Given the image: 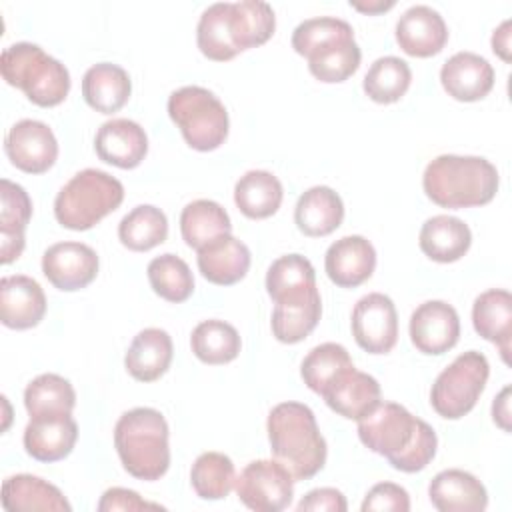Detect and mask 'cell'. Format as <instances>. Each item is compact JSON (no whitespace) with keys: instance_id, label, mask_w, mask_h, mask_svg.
Returning a JSON list of instances; mask_svg holds the SVG:
<instances>
[{"instance_id":"cell-45","label":"cell","mask_w":512,"mask_h":512,"mask_svg":"<svg viewBox=\"0 0 512 512\" xmlns=\"http://www.w3.org/2000/svg\"><path fill=\"white\" fill-rule=\"evenodd\" d=\"M146 508L160 510L162 506L154 504V502H146L140 498L138 492L128 490V488H118V486L108 488L98 502V512H114V510L136 512V510H146Z\"/></svg>"},{"instance_id":"cell-37","label":"cell","mask_w":512,"mask_h":512,"mask_svg":"<svg viewBox=\"0 0 512 512\" xmlns=\"http://www.w3.org/2000/svg\"><path fill=\"white\" fill-rule=\"evenodd\" d=\"M412 82V70L406 60L398 56H382L374 60L364 76L362 88L372 102H398Z\"/></svg>"},{"instance_id":"cell-2","label":"cell","mask_w":512,"mask_h":512,"mask_svg":"<svg viewBox=\"0 0 512 512\" xmlns=\"http://www.w3.org/2000/svg\"><path fill=\"white\" fill-rule=\"evenodd\" d=\"M274 28V10L262 0L216 2L198 20L196 44L208 60L226 62L248 48L266 44Z\"/></svg>"},{"instance_id":"cell-31","label":"cell","mask_w":512,"mask_h":512,"mask_svg":"<svg viewBox=\"0 0 512 512\" xmlns=\"http://www.w3.org/2000/svg\"><path fill=\"white\" fill-rule=\"evenodd\" d=\"M132 82L128 72L112 62H100L86 70L82 78V96L86 104L100 114L118 112L130 98Z\"/></svg>"},{"instance_id":"cell-34","label":"cell","mask_w":512,"mask_h":512,"mask_svg":"<svg viewBox=\"0 0 512 512\" xmlns=\"http://www.w3.org/2000/svg\"><path fill=\"white\" fill-rule=\"evenodd\" d=\"M76 392L72 384L58 374H40L24 390V408L30 418H48L72 414Z\"/></svg>"},{"instance_id":"cell-28","label":"cell","mask_w":512,"mask_h":512,"mask_svg":"<svg viewBox=\"0 0 512 512\" xmlns=\"http://www.w3.org/2000/svg\"><path fill=\"white\" fill-rule=\"evenodd\" d=\"M344 220V202L330 186H312L296 202L294 222L304 236L332 234Z\"/></svg>"},{"instance_id":"cell-39","label":"cell","mask_w":512,"mask_h":512,"mask_svg":"<svg viewBox=\"0 0 512 512\" xmlns=\"http://www.w3.org/2000/svg\"><path fill=\"white\" fill-rule=\"evenodd\" d=\"M322 316L320 292L298 304H276L272 312V334L282 344H298L316 328Z\"/></svg>"},{"instance_id":"cell-26","label":"cell","mask_w":512,"mask_h":512,"mask_svg":"<svg viewBox=\"0 0 512 512\" xmlns=\"http://www.w3.org/2000/svg\"><path fill=\"white\" fill-rule=\"evenodd\" d=\"M474 330L488 342L496 344L502 360L508 364L512 338V296L508 290L490 288L476 296L472 304Z\"/></svg>"},{"instance_id":"cell-24","label":"cell","mask_w":512,"mask_h":512,"mask_svg":"<svg viewBox=\"0 0 512 512\" xmlns=\"http://www.w3.org/2000/svg\"><path fill=\"white\" fill-rule=\"evenodd\" d=\"M196 254L200 274L218 286L236 284L250 270V250L232 234L218 236L216 240L196 250Z\"/></svg>"},{"instance_id":"cell-10","label":"cell","mask_w":512,"mask_h":512,"mask_svg":"<svg viewBox=\"0 0 512 512\" xmlns=\"http://www.w3.org/2000/svg\"><path fill=\"white\" fill-rule=\"evenodd\" d=\"M294 478L278 460H254L236 476L238 500L254 512H280L290 506Z\"/></svg>"},{"instance_id":"cell-29","label":"cell","mask_w":512,"mask_h":512,"mask_svg":"<svg viewBox=\"0 0 512 512\" xmlns=\"http://www.w3.org/2000/svg\"><path fill=\"white\" fill-rule=\"evenodd\" d=\"M418 244L430 260L448 264L460 260L470 250L472 232L464 220L438 214L422 224Z\"/></svg>"},{"instance_id":"cell-7","label":"cell","mask_w":512,"mask_h":512,"mask_svg":"<svg viewBox=\"0 0 512 512\" xmlns=\"http://www.w3.org/2000/svg\"><path fill=\"white\" fill-rule=\"evenodd\" d=\"M124 200V186L104 170L76 172L56 194L54 216L68 230H90Z\"/></svg>"},{"instance_id":"cell-49","label":"cell","mask_w":512,"mask_h":512,"mask_svg":"<svg viewBox=\"0 0 512 512\" xmlns=\"http://www.w3.org/2000/svg\"><path fill=\"white\" fill-rule=\"evenodd\" d=\"M352 8L364 12V14H380V12H386L394 6V0H372V2H350Z\"/></svg>"},{"instance_id":"cell-36","label":"cell","mask_w":512,"mask_h":512,"mask_svg":"<svg viewBox=\"0 0 512 512\" xmlns=\"http://www.w3.org/2000/svg\"><path fill=\"white\" fill-rule=\"evenodd\" d=\"M168 236V218L166 214L152 206L140 204L132 208L118 224V238L122 246L132 252H146L162 244Z\"/></svg>"},{"instance_id":"cell-46","label":"cell","mask_w":512,"mask_h":512,"mask_svg":"<svg viewBox=\"0 0 512 512\" xmlns=\"http://www.w3.org/2000/svg\"><path fill=\"white\" fill-rule=\"evenodd\" d=\"M348 504L336 488H314L296 506L298 512H346Z\"/></svg>"},{"instance_id":"cell-4","label":"cell","mask_w":512,"mask_h":512,"mask_svg":"<svg viewBox=\"0 0 512 512\" xmlns=\"http://www.w3.org/2000/svg\"><path fill=\"white\" fill-rule=\"evenodd\" d=\"M500 186L496 166L482 156L442 154L422 174L426 196L442 208H474L494 200Z\"/></svg>"},{"instance_id":"cell-1","label":"cell","mask_w":512,"mask_h":512,"mask_svg":"<svg viewBox=\"0 0 512 512\" xmlns=\"http://www.w3.org/2000/svg\"><path fill=\"white\" fill-rule=\"evenodd\" d=\"M358 438L374 454L384 456L392 468L414 474L436 456L434 428L396 402H378L358 420Z\"/></svg>"},{"instance_id":"cell-44","label":"cell","mask_w":512,"mask_h":512,"mask_svg":"<svg viewBox=\"0 0 512 512\" xmlns=\"http://www.w3.org/2000/svg\"><path fill=\"white\" fill-rule=\"evenodd\" d=\"M360 508H362V512H372V510L408 512L410 510V496L400 484L380 482V484H376L368 490Z\"/></svg>"},{"instance_id":"cell-15","label":"cell","mask_w":512,"mask_h":512,"mask_svg":"<svg viewBox=\"0 0 512 512\" xmlns=\"http://www.w3.org/2000/svg\"><path fill=\"white\" fill-rule=\"evenodd\" d=\"M396 42L408 56L430 58L448 42V26L438 10L414 4L396 22Z\"/></svg>"},{"instance_id":"cell-33","label":"cell","mask_w":512,"mask_h":512,"mask_svg":"<svg viewBox=\"0 0 512 512\" xmlns=\"http://www.w3.org/2000/svg\"><path fill=\"white\" fill-rule=\"evenodd\" d=\"M230 232H232L230 216L218 202L200 198L182 208L180 234L186 246L200 250L208 242Z\"/></svg>"},{"instance_id":"cell-42","label":"cell","mask_w":512,"mask_h":512,"mask_svg":"<svg viewBox=\"0 0 512 512\" xmlns=\"http://www.w3.org/2000/svg\"><path fill=\"white\" fill-rule=\"evenodd\" d=\"M352 366V358L342 344L324 342L314 346L300 364V376L304 384L316 392L318 396L322 390L344 370Z\"/></svg>"},{"instance_id":"cell-8","label":"cell","mask_w":512,"mask_h":512,"mask_svg":"<svg viewBox=\"0 0 512 512\" xmlns=\"http://www.w3.org/2000/svg\"><path fill=\"white\" fill-rule=\"evenodd\" d=\"M168 116L182 132L186 144L198 152H210L228 138L226 106L208 88L182 86L168 96Z\"/></svg>"},{"instance_id":"cell-14","label":"cell","mask_w":512,"mask_h":512,"mask_svg":"<svg viewBox=\"0 0 512 512\" xmlns=\"http://www.w3.org/2000/svg\"><path fill=\"white\" fill-rule=\"evenodd\" d=\"M42 272L62 292L82 290L98 274V254L82 242H56L42 254Z\"/></svg>"},{"instance_id":"cell-6","label":"cell","mask_w":512,"mask_h":512,"mask_svg":"<svg viewBox=\"0 0 512 512\" xmlns=\"http://www.w3.org/2000/svg\"><path fill=\"white\" fill-rule=\"evenodd\" d=\"M0 72L10 86L20 88L30 102L42 108L58 106L70 92L68 68L32 42L6 46L0 56Z\"/></svg>"},{"instance_id":"cell-19","label":"cell","mask_w":512,"mask_h":512,"mask_svg":"<svg viewBox=\"0 0 512 512\" xmlns=\"http://www.w3.org/2000/svg\"><path fill=\"white\" fill-rule=\"evenodd\" d=\"M380 384L374 376L360 372L352 366L344 368L324 390L322 398L330 410L348 418H364L380 402Z\"/></svg>"},{"instance_id":"cell-21","label":"cell","mask_w":512,"mask_h":512,"mask_svg":"<svg viewBox=\"0 0 512 512\" xmlns=\"http://www.w3.org/2000/svg\"><path fill=\"white\" fill-rule=\"evenodd\" d=\"M78 440V424L72 414L30 418L24 428V450L38 462L64 460Z\"/></svg>"},{"instance_id":"cell-9","label":"cell","mask_w":512,"mask_h":512,"mask_svg":"<svg viewBox=\"0 0 512 512\" xmlns=\"http://www.w3.org/2000/svg\"><path fill=\"white\" fill-rule=\"evenodd\" d=\"M490 376L488 358L478 350L462 352L434 380L430 404L446 420L466 416L478 402Z\"/></svg>"},{"instance_id":"cell-22","label":"cell","mask_w":512,"mask_h":512,"mask_svg":"<svg viewBox=\"0 0 512 512\" xmlns=\"http://www.w3.org/2000/svg\"><path fill=\"white\" fill-rule=\"evenodd\" d=\"M428 496L440 512H482L488 506L484 484L460 468L438 472L428 486Z\"/></svg>"},{"instance_id":"cell-11","label":"cell","mask_w":512,"mask_h":512,"mask_svg":"<svg viewBox=\"0 0 512 512\" xmlns=\"http://www.w3.org/2000/svg\"><path fill=\"white\" fill-rule=\"evenodd\" d=\"M350 326L356 344L368 354H388L398 342L396 306L382 292H370L354 304Z\"/></svg>"},{"instance_id":"cell-25","label":"cell","mask_w":512,"mask_h":512,"mask_svg":"<svg viewBox=\"0 0 512 512\" xmlns=\"http://www.w3.org/2000/svg\"><path fill=\"white\" fill-rule=\"evenodd\" d=\"M266 292L274 304H298L318 292L316 272L302 254L276 258L266 272Z\"/></svg>"},{"instance_id":"cell-43","label":"cell","mask_w":512,"mask_h":512,"mask_svg":"<svg viewBox=\"0 0 512 512\" xmlns=\"http://www.w3.org/2000/svg\"><path fill=\"white\" fill-rule=\"evenodd\" d=\"M342 38H354V30L346 20L334 16H318L308 18L294 28L292 48L296 54L308 58L312 52Z\"/></svg>"},{"instance_id":"cell-30","label":"cell","mask_w":512,"mask_h":512,"mask_svg":"<svg viewBox=\"0 0 512 512\" xmlns=\"http://www.w3.org/2000/svg\"><path fill=\"white\" fill-rule=\"evenodd\" d=\"M0 500L6 512H32V510L70 512L72 510L70 502L54 484L32 474H16L6 478L2 482Z\"/></svg>"},{"instance_id":"cell-5","label":"cell","mask_w":512,"mask_h":512,"mask_svg":"<svg viewBox=\"0 0 512 512\" xmlns=\"http://www.w3.org/2000/svg\"><path fill=\"white\" fill-rule=\"evenodd\" d=\"M168 422L146 406L124 412L114 426V446L124 470L146 482L160 480L170 466Z\"/></svg>"},{"instance_id":"cell-23","label":"cell","mask_w":512,"mask_h":512,"mask_svg":"<svg viewBox=\"0 0 512 512\" xmlns=\"http://www.w3.org/2000/svg\"><path fill=\"white\" fill-rule=\"evenodd\" d=\"M0 200V262L10 264L18 260L24 250V232L32 216V200L20 184L8 178L0 180Z\"/></svg>"},{"instance_id":"cell-18","label":"cell","mask_w":512,"mask_h":512,"mask_svg":"<svg viewBox=\"0 0 512 512\" xmlns=\"http://www.w3.org/2000/svg\"><path fill=\"white\" fill-rule=\"evenodd\" d=\"M98 158L122 170L136 168L148 154V136L144 128L128 118L104 122L94 138Z\"/></svg>"},{"instance_id":"cell-12","label":"cell","mask_w":512,"mask_h":512,"mask_svg":"<svg viewBox=\"0 0 512 512\" xmlns=\"http://www.w3.org/2000/svg\"><path fill=\"white\" fill-rule=\"evenodd\" d=\"M4 152L18 170L44 174L58 158V140L48 124L24 118L8 130L4 138Z\"/></svg>"},{"instance_id":"cell-17","label":"cell","mask_w":512,"mask_h":512,"mask_svg":"<svg viewBox=\"0 0 512 512\" xmlns=\"http://www.w3.org/2000/svg\"><path fill=\"white\" fill-rule=\"evenodd\" d=\"M46 314V296L42 286L24 274L4 276L0 280V320L6 328L28 330L42 322Z\"/></svg>"},{"instance_id":"cell-27","label":"cell","mask_w":512,"mask_h":512,"mask_svg":"<svg viewBox=\"0 0 512 512\" xmlns=\"http://www.w3.org/2000/svg\"><path fill=\"white\" fill-rule=\"evenodd\" d=\"M172 338L162 328L140 330L128 346L124 366L138 382H154L166 374L172 364Z\"/></svg>"},{"instance_id":"cell-32","label":"cell","mask_w":512,"mask_h":512,"mask_svg":"<svg viewBox=\"0 0 512 512\" xmlns=\"http://www.w3.org/2000/svg\"><path fill=\"white\" fill-rule=\"evenodd\" d=\"M284 198L280 180L268 170H248L234 186L238 210L252 220H264L278 212Z\"/></svg>"},{"instance_id":"cell-41","label":"cell","mask_w":512,"mask_h":512,"mask_svg":"<svg viewBox=\"0 0 512 512\" xmlns=\"http://www.w3.org/2000/svg\"><path fill=\"white\" fill-rule=\"evenodd\" d=\"M236 482L232 460L222 452L200 454L190 470V484L202 500H222L230 494Z\"/></svg>"},{"instance_id":"cell-35","label":"cell","mask_w":512,"mask_h":512,"mask_svg":"<svg viewBox=\"0 0 512 512\" xmlns=\"http://www.w3.org/2000/svg\"><path fill=\"white\" fill-rule=\"evenodd\" d=\"M190 348L194 356L204 364H228L232 362L242 348L238 330L218 318L200 322L190 334Z\"/></svg>"},{"instance_id":"cell-48","label":"cell","mask_w":512,"mask_h":512,"mask_svg":"<svg viewBox=\"0 0 512 512\" xmlns=\"http://www.w3.org/2000/svg\"><path fill=\"white\" fill-rule=\"evenodd\" d=\"M510 20H504L492 34V50L494 54H498L504 62H510L512 60V54H510Z\"/></svg>"},{"instance_id":"cell-20","label":"cell","mask_w":512,"mask_h":512,"mask_svg":"<svg viewBox=\"0 0 512 512\" xmlns=\"http://www.w3.org/2000/svg\"><path fill=\"white\" fill-rule=\"evenodd\" d=\"M440 82L454 100L476 102L494 88V68L476 52H456L442 64Z\"/></svg>"},{"instance_id":"cell-16","label":"cell","mask_w":512,"mask_h":512,"mask_svg":"<svg viewBox=\"0 0 512 512\" xmlns=\"http://www.w3.org/2000/svg\"><path fill=\"white\" fill-rule=\"evenodd\" d=\"M376 268V250L364 236L352 234L332 242L324 254V270L340 288L364 284Z\"/></svg>"},{"instance_id":"cell-3","label":"cell","mask_w":512,"mask_h":512,"mask_svg":"<svg viewBox=\"0 0 512 512\" xmlns=\"http://www.w3.org/2000/svg\"><path fill=\"white\" fill-rule=\"evenodd\" d=\"M270 452L294 480L316 476L328 456L314 412L302 402L276 404L266 420Z\"/></svg>"},{"instance_id":"cell-38","label":"cell","mask_w":512,"mask_h":512,"mask_svg":"<svg viewBox=\"0 0 512 512\" xmlns=\"http://www.w3.org/2000/svg\"><path fill=\"white\" fill-rule=\"evenodd\" d=\"M148 282L152 290L174 304L186 302L194 292V276L190 266L176 254H160L150 260L148 268Z\"/></svg>"},{"instance_id":"cell-40","label":"cell","mask_w":512,"mask_h":512,"mask_svg":"<svg viewBox=\"0 0 512 512\" xmlns=\"http://www.w3.org/2000/svg\"><path fill=\"white\" fill-rule=\"evenodd\" d=\"M306 60L308 70L316 80L336 84L348 80L358 70L362 52L354 38H342L316 50Z\"/></svg>"},{"instance_id":"cell-47","label":"cell","mask_w":512,"mask_h":512,"mask_svg":"<svg viewBox=\"0 0 512 512\" xmlns=\"http://www.w3.org/2000/svg\"><path fill=\"white\" fill-rule=\"evenodd\" d=\"M510 386H504L492 402V420L504 430L510 432Z\"/></svg>"},{"instance_id":"cell-13","label":"cell","mask_w":512,"mask_h":512,"mask_svg":"<svg viewBox=\"0 0 512 512\" xmlns=\"http://www.w3.org/2000/svg\"><path fill=\"white\" fill-rule=\"evenodd\" d=\"M408 332L418 352L440 356L458 344L460 318L452 304L428 300L412 312Z\"/></svg>"}]
</instances>
